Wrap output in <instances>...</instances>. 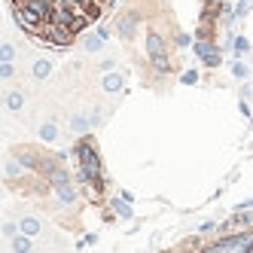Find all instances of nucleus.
Here are the masks:
<instances>
[{"instance_id":"obj_4","label":"nucleus","mask_w":253,"mask_h":253,"mask_svg":"<svg viewBox=\"0 0 253 253\" xmlns=\"http://www.w3.org/2000/svg\"><path fill=\"white\" fill-rule=\"evenodd\" d=\"M25 3H28L34 12H40L46 22H49V15L55 12V0H25Z\"/></svg>"},{"instance_id":"obj_14","label":"nucleus","mask_w":253,"mask_h":253,"mask_svg":"<svg viewBox=\"0 0 253 253\" xmlns=\"http://www.w3.org/2000/svg\"><path fill=\"white\" fill-rule=\"evenodd\" d=\"M101 46H104V37H101L98 31H95V34H88V37L83 40V49H85V52H98Z\"/></svg>"},{"instance_id":"obj_30","label":"nucleus","mask_w":253,"mask_h":253,"mask_svg":"<svg viewBox=\"0 0 253 253\" xmlns=\"http://www.w3.org/2000/svg\"><path fill=\"white\" fill-rule=\"evenodd\" d=\"M3 232L9 235V238H15V235L22 232V226H15V223H6V226H3Z\"/></svg>"},{"instance_id":"obj_35","label":"nucleus","mask_w":253,"mask_h":253,"mask_svg":"<svg viewBox=\"0 0 253 253\" xmlns=\"http://www.w3.org/2000/svg\"><path fill=\"white\" fill-rule=\"evenodd\" d=\"M244 3H253V0H244Z\"/></svg>"},{"instance_id":"obj_26","label":"nucleus","mask_w":253,"mask_h":253,"mask_svg":"<svg viewBox=\"0 0 253 253\" xmlns=\"http://www.w3.org/2000/svg\"><path fill=\"white\" fill-rule=\"evenodd\" d=\"M180 83H183V85H195L198 83V74H195V70H186V74L180 77Z\"/></svg>"},{"instance_id":"obj_32","label":"nucleus","mask_w":253,"mask_h":253,"mask_svg":"<svg viewBox=\"0 0 253 253\" xmlns=\"http://www.w3.org/2000/svg\"><path fill=\"white\" fill-rule=\"evenodd\" d=\"M192 40H189V34H177V46H189Z\"/></svg>"},{"instance_id":"obj_1","label":"nucleus","mask_w":253,"mask_h":253,"mask_svg":"<svg viewBox=\"0 0 253 253\" xmlns=\"http://www.w3.org/2000/svg\"><path fill=\"white\" fill-rule=\"evenodd\" d=\"M12 19H15V25H19L25 34H34V37H40V34L46 31V19L40 12H34L28 3H15L12 6Z\"/></svg>"},{"instance_id":"obj_28","label":"nucleus","mask_w":253,"mask_h":253,"mask_svg":"<svg viewBox=\"0 0 253 253\" xmlns=\"http://www.w3.org/2000/svg\"><path fill=\"white\" fill-rule=\"evenodd\" d=\"M12 74H15V70H12V64H9V61H3V64H0V77H3V80H9Z\"/></svg>"},{"instance_id":"obj_23","label":"nucleus","mask_w":253,"mask_h":253,"mask_svg":"<svg viewBox=\"0 0 253 253\" xmlns=\"http://www.w3.org/2000/svg\"><path fill=\"white\" fill-rule=\"evenodd\" d=\"M247 74H250V67H247V64H241V61H235V64H232V77H235V80H247Z\"/></svg>"},{"instance_id":"obj_25","label":"nucleus","mask_w":253,"mask_h":253,"mask_svg":"<svg viewBox=\"0 0 253 253\" xmlns=\"http://www.w3.org/2000/svg\"><path fill=\"white\" fill-rule=\"evenodd\" d=\"M12 55H15V46H12V43H3V46H0V61H12Z\"/></svg>"},{"instance_id":"obj_6","label":"nucleus","mask_w":253,"mask_h":253,"mask_svg":"<svg viewBox=\"0 0 253 253\" xmlns=\"http://www.w3.org/2000/svg\"><path fill=\"white\" fill-rule=\"evenodd\" d=\"M55 198H58V205H74L77 202V189L64 183V186H55Z\"/></svg>"},{"instance_id":"obj_20","label":"nucleus","mask_w":253,"mask_h":253,"mask_svg":"<svg viewBox=\"0 0 253 253\" xmlns=\"http://www.w3.org/2000/svg\"><path fill=\"white\" fill-rule=\"evenodd\" d=\"M22 171H25V165H22L19 159H9V162H6V177H9V180L22 177Z\"/></svg>"},{"instance_id":"obj_29","label":"nucleus","mask_w":253,"mask_h":253,"mask_svg":"<svg viewBox=\"0 0 253 253\" xmlns=\"http://www.w3.org/2000/svg\"><path fill=\"white\" fill-rule=\"evenodd\" d=\"M247 9H250V3H244V0L235 3V15H238V19H241V15H247Z\"/></svg>"},{"instance_id":"obj_27","label":"nucleus","mask_w":253,"mask_h":253,"mask_svg":"<svg viewBox=\"0 0 253 253\" xmlns=\"http://www.w3.org/2000/svg\"><path fill=\"white\" fill-rule=\"evenodd\" d=\"M202 61H205V67H216L220 64V52H211V55H205Z\"/></svg>"},{"instance_id":"obj_12","label":"nucleus","mask_w":253,"mask_h":253,"mask_svg":"<svg viewBox=\"0 0 253 253\" xmlns=\"http://www.w3.org/2000/svg\"><path fill=\"white\" fill-rule=\"evenodd\" d=\"M31 74L37 77V80H46V77L52 74V64H49L46 58H40V61H34V67H31Z\"/></svg>"},{"instance_id":"obj_22","label":"nucleus","mask_w":253,"mask_h":253,"mask_svg":"<svg viewBox=\"0 0 253 253\" xmlns=\"http://www.w3.org/2000/svg\"><path fill=\"white\" fill-rule=\"evenodd\" d=\"M232 52H235V55H247V52H250V43H247L244 37H235V43H232Z\"/></svg>"},{"instance_id":"obj_13","label":"nucleus","mask_w":253,"mask_h":253,"mask_svg":"<svg viewBox=\"0 0 253 253\" xmlns=\"http://www.w3.org/2000/svg\"><path fill=\"white\" fill-rule=\"evenodd\" d=\"M101 85H104V92H119L122 88V74H107Z\"/></svg>"},{"instance_id":"obj_11","label":"nucleus","mask_w":253,"mask_h":253,"mask_svg":"<svg viewBox=\"0 0 253 253\" xmlns=\"http://www.w3.org/2000/svg\"><path fill=\"white\" fill-rule=\"evenodd\" d=\"M9 247H12L15 253H28V250L34 247V244H31V235H25V232H22V235H15V238L9 241Z\"/></svg>"},{"instance_id":"obj_3","label":"nucleus","mask_w":253,"mask_h":253,"mask_svg":"<svg viewBox=\"0 0 253 253\" xmlns=\"http://www.w3.org/2000/svg\"><path fill=\"white\" fill-rule=\"evenodd\" d=\"M134 28H137V15H134V12L122 15V19L116 22V31H119V37H131V34H134Z\"/></svg>"},{"instance_id":"obj_7","label":"nucleus","mask_w":253,"mask_h":253,"mask_svg":"<svg viewBox=\"0 0 253 253\" xmlns=\"http://www.w3.org/2000/svg\"><path fill=\"white\" fill-rule=\"evenodd\" d=\"M110 208L122 216V220H131V216H134V213H131V202H125L122 195H119V198H110Z\"/></svg>"},{"instance_id":"obj_10","label":"nucleus","mask_w":253,"mask_h":253,"mask_svg":"<svg viewBox=\"0 0 253 253\" xmlns=\"http://www.w3.org/2000/svg\"><path fill=\"white\" fill-rule=\"evenodd\" d=\"M40 137H43L46 143H52V140H58V125L52 122V119H46V122L40 125Z\"/></svg>"},{"instance_id":"obj_19","label":"nucleus","mask_w":253,"mask_h":253,"mask_svg":"<svg viewBox=\"0 0 253 253\" xmlns=\"http://www.w3.org/2000/svg\"><path fill=\"white\" fill-rule=\"evenodd\" d=\"M250 223H253V216H250V213H244V211H238V213L232 216V223H229V226H235V229H247Z\"/></svg>"},{"instance_id":"obj_16","label":"nucleus","mask_w":253,"mask_h":253,"mask_svg":"<svg viewBox=\"0 0 253 253\" xmlns=\"http://www.w3.org/2000/svg\"><path fill=\"white\" fill-rule=\"evenodd\" d=\"M211 52H216V46H213L211 40H205V37H198V40H195V55H198V58L211 55Z\"/></svg>"},{"instance_id":"obj_21","label":"nucleus","mask_w":253,"mask_h":253,"mask_svg":"<svg viewBox=\"0 0 253 253\" xmlns=\"http://www.w3.org/2000/svg\"><path fill=\"white\" fill-rule=\"evenodd\" d=\"M19 226H22L25 235H37V232H40V220H34V216H25Z\"/></svg>"},{"instance_id":"obj_18","label":"nucleus","mask_w":253,"mask_h":253,"mask_svg":"<svg viewBox=\"0 0 253 253\" xmlns=\"http://www.w3.org/2000/svg\"><path fill=\"white\" fill-rule=\"evenodd\" d=\"M6 107L19 113L22 107H25V95H22V92H9V95H6Z\"/></svg>"},{"instance_id":"obj_8","label":"nucleus","mask_w":253,"mask_h":253,"mask_svg":"<svg viewBox=\"0 0 253 253\" xmlns=\"http://www.w3.org/2000/svg\"><path fill=\"white\" fill-rule=\"evenodd\" d=\"M88 128H92V122H88V116H83V113L70 116V131H74V134H85Z\"/></svg>"},{"instance_id":"obj_9","label":"nucleus","mask_w":253,"mask_h":253,"mask_svg":"<svg viewBox=\"0 0 253 253\" xmlns=\"http://www.w3.org/2000/svg\"><path fill=\"white\" fill-rule=\"evenodd\" d=\"M147 52H150V55H159V52H165V40H162L156 31L147 34Z\"/></svg>"},{"instance_id":"obj_31","label":"nucleus","mask_w":253,"mask_h":253,"mask_svg":"<svg viewBox=\"0 0 253 253\" xmlns=\"http://www.w3.org/2000/svg\"><path fill=\"white\" fill-rule=\"evenodd\" d=\"M101 119H104L101 110H92V113H88V122H92V125H101Z\"/></svg>"},{"instance_id":"obj_24","label":"nucleus","mask_w":253,"mask_h":253,"mask_svg":"<svg viewBox=\"0 0 253 253\" xmlns=\"http://www.w3.org/2000/svg\"><path fill=\"white\" fill-rule=\"evenodd\" d=\"M55 168H58V165H55V159H40V168H37V171H40L43 177H49Z\"/></svg>"},{"instance_id":"obj_15","label":"nucleus","mask_w":253,"mask_h":253,"mask_svg":"<svg viewBox=\"0 0 253 253\" xmlns=\"http://www.w3.org/2000/svg\"><path fill=\"white\" fill-rule=\"evenodd\" d=\"M150 58H153V70H159V74H168V70H171V61H168L165 52H159V55H150Z\"/></svg>"},{"instance_id":"obj_33","label":"nucleus","mask_w":253,"mask_h":253,"mask_svg":"<svg viewBox=\"0 0 253 253\" xmlns=\"http://www.w3.org/2000/svg\"><path fill=\"white\" fill-rule=\"evenodd\" d=\"M238 110H241L244 116H250V104H247V101H241V104H238Z\"/></svg>"},{"instance_id":"obj_2","label":"nucleus","mask_w":253,"mask_h":253,"mask_svg":"<svg viewBox=\"0 0 253 253\" xmlns=\"http://www.w3.org/2000/svg\"><path fill=\"white\" fill-rule=\"evenodd\" d=\"M205 250H253V232H241V235H223L220 241L205 244Z\"/></svg>"},{"instance_id":"obj_17","label":"nucleus","mask_w":253,"mask_h":253,"mask_svg":"<svg viewBox=\"0 0 253 253\" xmlns=\"http://www.w3.org/2000/svg\"><path fill=\"white\" fill-rule=\"evenodd\" d=\"M46 180H49L52 186H64V183H70V174H67L64 168H55V171H52V174H49Z\"/></svg>"},{"instance_id":"obj_34","label":"nucleus","mask_w":253,"mask_h":253,"mask_svg":"<svg viewBox=\"0 0 253 253\" xmlns=\"http://www.w3.org/2000/svg\"><path fill=\"white\" fill-rule=\"evenodd\" d=\"M104 3H116V0H104Z\"/></svg>"},{"instance_id":"obj_5","label":"nucleus","mask_w":253,"mask_h":253,"mask_svg":"<svg viewBox=\"0 0 253 253\" xmlns=\"http://www.w3.org/2000/svg\"><path fill=\"white\" fill-rule=\"evenodd\" d=\"M15 159H19L22 165H25V171H37V168H40V159L34 156V153H31L28 147H22V150H15Z\"/></svg>"}]
</instances>
